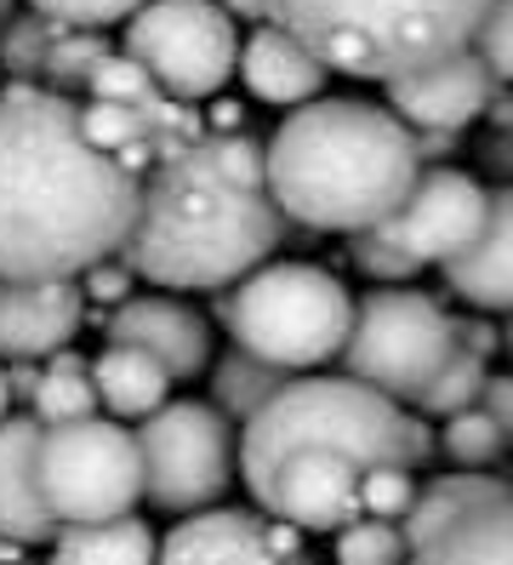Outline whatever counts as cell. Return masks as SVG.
I'll use <instances>...</instances> for the list:
<instances>
[{"label": "cell", "instance_id": "obj_9", "mask_svg": "<svg viewBox=\"0 0 513 565\" xmlns=\"http://www.w3.org/2000/svg\"><path fill=\"white\" fill-rule=\"evenodd\" d=\"M41 486L63 525L131 514L137 497H143V446H137L131 428L97 417V412L75 423H46Z\"/></svg>", "mask_w": 513, "mask_h": 565}, {"label": "cell", "instance_id": "obj_23", "mask_svg": "<svg viewBox=\"0 0 513 565\" xmlns=\"http://www.w3.org/2000/svg\"><path fill=\"white\" fill-rule=\"evenodd\" d=\"M103 401H97V383H92V360L68 354V343L57 354H46V372L34 383V417L41 423H75V417H92Z\"/></svg>", "mask_w": 513, "mask_h": 565}, {"label": "cell", "instance_id": "obj_42", "mask_svg": "<svg viewBox=\"0 0 513 565\" xmlns=\"http://www.w3.org/2000/svg\"><path fill=\"white\" fill-rule=\"evenodd\" d=\"M502 349L513 354V315H507V331H502Z\"/></svg>", "mask_w": 513, "mask_h": 565}, {"label": "cell", "instance_id": "obj_12", "mask_svg": "<svg viewBox=\"0 0 513 565\" xmlns=\"http://www.w3.org/2000/svg\"><path fill=\"white\" fill-rule=\"evenodd\" d=\"M383 92H388V109H394L405 126L468 131L479 115L491 109V97L502 92V81L491 75V63L479 57L473 41H468V46H457V52L423 63V70L383 81Z\"/></svg>", "mask_w": 513, "mask_h": 565}, {"label": "cell", "instance_id": "obj_30", "mask_svg": "<svg viewBox=\"0 0 513 565\" xmlns=\"http://www.w3.org/2000/svg\"><path fill=\"white\" fill-rule=\"evenodd\" d=\"M405 554H410V543H405L399 520L360 514L336 531V559H349V565H388V559H405Z\"/></svg>", "mask_w": 513, "mask_h": 565}, {"label": "cell", "instance_id": "obj_20", "mask_svg": "<svg viewBox=\"0 0 513 565\" xmlns=\"http://www.w3.org/2000/svg\"><path fill=\"white\" fill-rule=\"evenodd\" d=\"M92 383H97V401L115 417H149V412L165 406V394H171L178 377H171L149 349L109 338V349L92 354Z\"/></svg>", "mask_w": 513, "mask_h": 565}, {"label": "cell", "instance_id": "obj_1", "mask_svg": "<svg viewBox=\"0 0 513 565\" xmlns=\"http://www.w3.org/2000/svg\"><path fill=\"white\" fill-rule=\"evenodd\" d=\"M143 178L81 126L52 86L0 92V275L81 280L131 235Z\"/></svg>", "mask_w": 513, "mask_h": 565}, {"label": "cell", "instance_id": "obj_14", "mask_svg": "<svg viewBox=\"0 0 513 565\" xmlns=\"http://www.w3.org/2000/svg\"><path fill=\"white\" fill-rule=\"evenodd\" d=\"M115 343H137L149 349L160 365L178 383L200 377L212 365V326L200 320V309H189L183 297H160V291H143V297H120L103 320Z\"/></svg>", "mask_w": 513, "mask_h": 565}, {"label": "cell", "instance_id": "obj_15", "mask_svg": "<svg viewBox=\"0 0 513 565\" xmlns=\"http://www.w3.org/2000/svg\"><path fill=\"white\" fill-rule=\"evenodd\" d=\"M41 417H0V537H18L23 548L57 537V514L41 486Z\"/></svg>", "mask_w": 513, "mask_h": 565}, {"label": "cell", "instance_id": "obj_3", "mask_svg": "<svg viewBox=\"0 0 513 565\" xmlns=\"http://www.w3.org/2000/svg\"><path fill=\"white\" fill-rule=\"evenodd\" d=\"M286 228L291 217L268 189V143L246 126L205 131L143 172L120 257L165 291H223L280 252Z\"/></svg>", "mask_w": 513, "mask_h": 565}, {"label": "cell", "instance_id": "obj_34", "mask_svg": "<svg viewBox=\"0 0 513 565\" xmlns=\"http://www.w3.org/2000/svg\"><path fill=\"white\" fill-rule=\"evenodd\" d=\"M29 7L75 23V29H109V23H126L143 0H29Z\"/></svg>", "mask_w": 513, "mask_h": 565}, {"label": "cell", "instance_id": "obj_35", "mask_svg": "<svg viewBox=\"0 0 513 565\" xmlns=\"http://www.w3.org/2000/svg\"><path fill=\"white\" fill-rule=\"evenodd\" d=\"M131 280H137V269H131V263L120 257V263H109V257H103V263H92V269L81 275V286H86V297H97V303H120V297H131Z\"/></svg>", "mask_w": 513, "mask_h": 565}, {"label": "cell", "instance_id": "obj_19", "mask_svg": "<svg viewBox=\"0 0 513 565\" xmlns=\"http://www.w3.org/2000/svg\"><path fill=\"white\" fill-rule=\"evenodd\" d=\"M513 486L507 480H496V475H485V469H462V475H439V480H428V486H417V503L405 509V543H410V554H423L428 559V548L445 537L451 525H462L473 509H485V503H496V497H507Z\"/></svg>", "mask_w": 513, "mask_h": 565}, {"label": "cell", "instance_id": "obj_43", "mask_svg": "<svg viewBox=\"0 0 513 565\" xmlns=\"http://www.w3.org/2000/svg\"><path fill=\"white\" fill-rule=\"evenodd\" d=\"M12 18V0H0V23H7Z\"/></svg>", "mask_w": 513, "mask_h": 565}, {"label": "cell", "instance_id": "obj_36", "mask_svg": "<svg viewBox=\"0 0 513 565\" xmlns=\"http://www.w3.org/2000/svg\"><path fill=\"white\" fill-rule=\"evenodd\" d=\"M479 406L502 423V435H507V446H513V372H491L485 388H479Z\"/></svg>", "mask_w": 513, "mask_h": 565}, {"label": "cell", "instance_id": "obj_29", "mask_svg": "<svg viewBox=\"0 0 513 565\" xmlns=\"http://www.w3.org/2000/svg\"><path fill=\"white\" fill-rule=\"evenodd\" d=\"M349 252H354V263H360V275L365 280H376V286H410L428 263L423 257H410L383 223H371V228H354V241H349Z\"/></svg>", "mask_w": 513, "mask_h": 565}, {"label": "cell", "instance_id": "obj_16", "mask_svg": "<svg viewBox=\"0 0 513 565\" xmlns=\"http://www.w3.org/2000/svg\"><path fill=\"white\" fill-rule=\"evenodd\" d=\"M239 81L257 104H274V109H297L308 97H320L331 70L308 52L286 23L263 18L246 41H239Z\"/></svg>", "mask_w": 513, "mask_h": 565}, {"label": "cell", "instance_id": "obj_32", "mask_svg": "<svg viewBox=\"0 0 513 565\" xmlns=\"http://www.w3.org/2000/svg\"><path fill=\"white\" fill-rule=\"evenodd\" d=\"M360 503H365V514L405 520V509L417 503V469H405V462H371L360 480Z\"/></svg>", "mask_w": 513, "mask_h": 565}, {"label": "cell", "instance_id": "obj_4", "mask_svg": "<svg viewBox=\"0 0 513 565\" xmlns=\"http://www.w3.org/2000/svg\"><path fill=\"white\" fill-rule=\"evenodd\" d=\"M423 172L410 126L365 97H308L268 138V189L291 223L354 235L383 223Z\"/></svg>", "mask_w": 513, "mask_h": 565}, {"label": "cell", "instance_id": "obj_21", "mask_svg": "<svg viewBox=\"0 0 513 565\" xmlns=\"http://www.w3.org/2000/svg\"><path fill=\"white\" fill-rule=\"evenodd\" d=\"M291 377H297L291 365H274V360H263V354H252V349L234 343V349L212 365V406H223V412L234 417V428H239V423H252Z\"/></svg>", "mask_w": 513, "mask_h": 565}, {"label": "cell", "instance_id": "obj_8", "mask_svg": "<svg viewBox=\"0 0 513 565\" xmlns=\"http://www.w3.org/2000/svg\"><path fill=\"white\" fill-rule=\"evenodd\" d=\"M143 446V497L165 514H194L223 503L239 480V435L223 406L205 401H165L137 428Z\"/></svg>", "mask_w": 513, "mask_h": 565}, {"label": "cell", "instance_id": "obj_37", "mask_svg": "<svg viewBox=\"0 0 513 565\" xmlns=\"http://www.w3.org/2000/svg\"><path fill=\"white\" fill-rule=\"evenodd\" d=\"M457 343L473 349L479 360H491V354H502V331H496L491 320H473V315H468V320H457Z\"/></svg>", "mask_w": 513, "mask_h": 565}, {"label": "cell", "instance_id": "obj_41", "mask_svg": "<svg viewBox=\"0 0 513 565\" xmlns=\"http://www.w3.org/2000/svg\"><path fill=\"white\" fill-rule=\"evenodd\" d=\"M7 412H12V377L0 372V417H7Z\"/></svg>", "mask_w": 513, "mask_h": 565}, {"label": "cell", "instance_id": "obj_26", "mask_svg": "<svg viewBox=\"0 0 513 565\" xmlns=\"http://www.w3.org/2000/svg\"><path fill=\"white\" fill-rule=\"evenodd\" d=\"M485 377H491V360H479L473 349L457 343V354L445 360L439 377L423 388L417 412H423V417H451V412H462V406H479V388H485Z\"/></svg>", "mask_w": 513, "mask_h": 565}, {"label": "cell", "instance_id": "obj_5", "mask_svg": "<svg viewBox=\"0 0 513 565\" xmlns=\"http://www.w3.org/2000/svg\"><path fill=\"white\" fill-rule=\"evenodd\" d=\"M491 0H274V23L354 81H394L473 41Z\"/></svg>", "mask_w": 513, "mask_h": 565}, {"label": "cell", "instance_id": "obj_33", "mask_svg": "<svg viewBox=\"0 0 513 565\" xmlns=\"http://www.w3.org/2000/svg\"><path fill=\"white\" fill-rule=\"evenodd\" d=\"M473 52L491 63V75L513 86V0H491L485 18L473 29Z\"/></svg>", "mask_w": 513, "mask_h": 565}, {"label": "cell", "instance_id": "obj_25", "mask_svg": "<svg viewBox=\"0 0 513 565\" xmlns=\"http://www.w3.org/2000/svg\"><path fill=\"white\" fill-rule=\"evenodd\" d=\"M439 451L457 462V469H491V462H502L507 451V435H502V423L485 412V406H462L451 417H439Z\"/></svg>", "mask_w": 513, "mask_h": 565}, {"label": "cell", "instance_id": "obj_39", "mask_svg": "<svg viewBox=\"0 0 513 565\" xmlns=\"http://www.w3.org/2000/svg\"><path fill=\"white\" fill-rule=\"evenodd\" d=\"M223 7H228L234 18H252V23L274 18V0H223Z\"/></svg>", "mask_w": 513, "mask_h": 565}, {"label": "cell", "instance_id": "obj_7", "mask_svg": "<svg viewBox=\"0 0 513 565\" xmlns=\"http://www.w3.org/2000/svg\"><path fill=\"white\" fill-rule=\"evenodd\" d=\"M451 354H457V315L439 297L410 286H376L354 303L349 343H342L336 360L349 377L417 406Z\"/></svg>", "mask_w": 513, "mask_h": 565}, {"label": "cell", "instance_id": "obj_28", "mask_svg": "<svg viewBox=\"0 0 513 565\" xmlns=\"http://www.w3.org/2000/svg\"><path fill=\"white\" fill-rule=\"evenodd\" d=\"M92 97H115V104H131V109H143V115H154L160 104H165V86L149 75V63H137L131 52H109L92 70V86H86Z\"/></svg>", "mask_w": 513, "mask_h": 565}, {"label": "cell", "instance_id": "obj_22", "mask_svg": "<svg viewBox=\"0 0 513 565\" xmlns=\"http://www.w3.org/2000/svg\"><path fill=\"white\" fill-rule=\"evenodd\" d=\"M57 559H154L160 543L137 514H109V520H68L52 537Z\"/></svg>", "mask_w": 513, "mask_h": 565}, {"label": "cell", "instance_id": "obj_40", "mask_svg": "<svg viewBox=\"0 0 513 565\" xmlns=\"http://www.w3.org/2000/svg\"><path fill=\"white\" fill-rule=\"evenodd\" d=\"M239 126H246L239 104H217V115H212V131H239Z\"/></svg>", "mask_w": 513, "mask_h": 565}, {"label": "cell", "instance_id": "obj_11", "mask_svg": "<svg viewBox=\"0 0 513 565\" xmlns=\"http://www.w3.org/2000/svg\"><path fill=\"white\" fill-rule=\"evenodd\" d=\"M491 212V189L473 172L457 166H423L410 194L383 217V228L423 263H451L457 252H468L485 228Z\"/></svg>", "mask_w": 513, "mask_h": 565}, {"label": "cell", "instance_id": "obj_6", "mask_svg": "<svg viewBox=\"0 0 513 565\" xmlns=\"http://www.w3.org/2000/svg\"><path fill=\"white\" fill-rule=\"evenodd\" d=\"M217 315L239 349H252L274 365H325L342 354L354 326V297L320 263H257L252 275L223 286Z\"/></svg>", "mask_w": 513, "mask_h": 565}, {"label": "cell", "instance_id": "obj_13", "mask_svg": "<svg viewBox=\"0 0 513 565\" xmlns=\"http://www.w3.org/2000/svg\"><path fill=\"white\" fill-rule=\"evenodd\" d=\"M86 320L81 280H23L0 275V360H46Z\"/></svg>", "mask_w": 513, "mask_h": 565}, {"label": "cell", "instance_id": "obj_18", "mask_svg": "<svg viewBox=\"0 0 513 565\" xmlns=\"http://www.w3.org/2000/svg\"><path fill=\"white\" fill-rule=\"evenodd\" d=\"M160 554L171 559H274V514L205 503L165 531Z\"/></svg>", "mask_w": 513, "mask_h": 565}, {"label": "cell", "instance_id": "obj_38", "mask_svg": "<svg viewBox=\"0 0 513 565\" xmlns=\"http://www.w3.org/2000/svg\"><path fill=\"white\" fill-rule=\"evenodd\" d=\"M485 172H496L502 183H513V126H502L485 143Z\"/></svg>", "mask_w": 513, "mask_h": 565}, {"label": "cell", "instance_id": "obj_17", "mask_svg": "<svg viewBox=\"0 0 513 565\" xmlns=\"http://www.w3.org/2000/svg\"><path fill=\"white\" fill-rule=\"evenodd\" d=\"M445 269V286H451L468 309L485 315H513V183L491 189V212L485 228L468 252H457Z\"/></svg>", "mask_w": 513, "mask_h": 565}, {"label": "cell", "instance_id": "obj_31", "mask_svg": "<svg viewBox=\"0 0 513 565\" xmlns=\"http://www.w3.org/2000/svg\"><path fill=\"white\" fill-rule=\"evenodd\" d=\"M63 18H52V12H29V18H18V23H0V63H7L12 75H41L46 70V52H52V41L63 35Z\"/></svg>", "mask_w": 513, "mask_h": 565}, {"label": "cell", "instance_id": "obj_24", "mask_svg": "<svg viewBox=\"0 0 513 565\" xmlns=\"http://www.w3.org/2000/svg\"><path fill=\"white\" fill-rule=\"evenodd\" d=\"M428 559H513V491L451 525L428 548Z\"/></svg>", "mask_w": 513, "mask_h": 565}, {"label": "cell", "instance_id": "obj_2", "mask_svg": "<svg viewBox=\"0 0 513 565\" xmlns=\"http://www.w3.org/2000/svg\"><path fill=\"white\" fill-rule=\"evenodd\" d=\"M434 451L439 440L417 412L349 372L291 377L252 423H239V480L252 503L325 537L365 514L360 480L371 462L428 469Z\"/></svg>", "mask_w": 513, "mask_h": 565}, {"label": "cell", "instance_id": "obj_10", "mask_svg": "<svg viewBox=\"0 0 513 565\" xmlns=\"http://www.w3.org/2000/svg\"><path fill=\"white\" fill-rule=\"evenodd\" d=\"M126 52L171 97L200 104L239 75V23L223 0H143L126 18Z\"/></svg>", "mask_w": 513, "mask_h": 565}, {"label": "cell", "instance_id": "obj_27", "mask_svg": "<svg viewBox=\"0 0 513 565\" xmlns=\"http://www.w3.org/2000/svg\"><path fill=\"white\" fill-rule=\"evenodd\" d=\"M103 57H109V41H103V29H75V23H68L63 35L52 41V52H46L41 81H46L52 92L92 86V70H97Z\"/></svg>", "mask_w": 513, "mask_h": 565}]
</instances>
